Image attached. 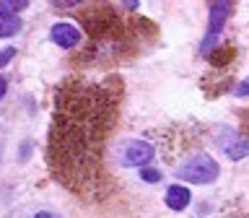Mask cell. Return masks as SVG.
<instances>
[{"instance_id": "cell-9", "label": "cell", "mask_w": 249, "mask_h": 218, "mask_svg": "<svg viewBox=\"0 0 249 218\" xmlns=\"http://www.w3.org/2000/svg\"><path fill=\"white\" fill-rule=\"evenodd\" d=\"M140 179H143L145 184H156V182H161V171L143 166V171H140Z\"/></svg>"}, {"instance_id": "cell-8", "label": "cell", "mask_w": 249, "mask_h": 218, "mask_svg": "<svg viewBox=\"0 0 249 218\" xmlns=\"http://www.w3.org/2000/svg\"><path fill=\"white\" fill-rule=\"evenodd\" d=\"M29 3L26 0H0V16H13L18 11H26Z\"/></svg>"}, {"instance_id": "cell-5", "label": "cell", "mask_w": 249, "mask_h": 218, "mask_svg": "<svg viewBox=\"0 0 249 218\" xmlns=\"http://www.w3.org/2000/svg\"><path fill=\"white\" fill-rule=\"evenodd\" d=\"M50 39L57 47H62V50H70V47H75V44H81V29L73 26V23H65V21H60V23H54V26L50 29Z\"/></svg>"}, {"instance_id": "cell-3", "label": "cell", "mask_w": 249, "mask_h": 218, "mask_svg": "<svg viewBox=\"0 0 249 218\" xmlns=\"http://www.w3.org/2000/svg\"><path fill=\"white\" fill-rule=\"evenodd\" d=\"M156 156V148L148 140H127L120 145V161L122 166L135 169V166H148L151 159Z\"/></svg>"}, {"instance_id": "cell-13", "label": "cell", "mask_w": 249, "mask_h": 218, "mask_svg": "<svg viewBox=\"0 0 249 218\" xmlns=\"http://www.w3.org/2000/svg\"><path fill=\"white\" fill-rule=\"evenodd\" d=\"M239 96H241V99L247 96V81H241V86H239Z\"/></svg>"}, {"instance_id": "cell-7", "label": "cell", "mask_w": 249, "mask_h": 218, "mask_svg": "<svg viewBox=\"0 0 249 218\" xmlns=\"http://www.w3.org/2000/svg\"><path fill=\"white\" fill-rule=\"evenodd\" d=\"M23 29V21L18 16H0V39L3 36H16Z\"/></svg>"}, {"instance_id": "cell-12", "label": "cell", "mask_w": 249, "mask_h": 218, "mask_svg": "<svg viewBox=\"0 0 249 218\" xmlns=\"http://www.w3.org/2000/svg\"><path fill=\"white\" fill-rule=\"evenodd\" d=\"M5 91H8V83H5V78L0 75V101H3V96H5Z\"/></svg>"}, {"instance_id": "cell-6", "label": "cell", "mask_w": 249, "mask_h": 218, "mask_svg": "<svg viewBox=\"0 0 249 218\" xmlns=\"http://www.w3.org/2000/svg\"><path fill=\"white\" fill-rule=\"evenodd\" d=\"M190 200H192V192H190V187L171 184L169 190H166V205H169L171 210H184L187 205H190Z\"/></svg>"}, {"instance_id": "cell-2", "label": "cell", "mask_w": 249, "mask_h": 218, "mask_svg": "<svg viewBox=\"0 0 249 218\" xmlns=\"http://www.w3.org/2000/svg\"><path fill=\"white\" fill-rule=\"evenodd\" d=\"M177 179H184V182H192V184H208V182H215L218 174H221V166H218L215 159L200 153V156H192L187 159V164L177 166Z\"/></svg>"}, {"instance_id": "cell-4", "label": "cell", "mask_w": 249, "mask_h": 218, "mask_svg": "<svg viewBox=\"0 0 249 218\" xmlns=\"http://www.w3.org/2000/svg\"><path fill=\"white\" fill-rule=\"evenodd\" d=\"M231 11H233L231 3H213V5H210L208 34H205V39H202V44H200L202 54H208V52H210V47H213V44L218 42V36L223 34V26H226V21H229Z\"/></svg>"}, {"instance_id": "cell-11", "label": "cell", "mask_w": 249, "mask_h": 218, "mask_svg": "<svg viewBox=\"0 0 249 218\" xmlns=\"http://www.w3.org/2000/svg\"><path fill=\"white\" fill-rule=\"evenodd\" d=\"M34 218H60V216H57V213H52V210H39Z\"/></svg>"}, {"instance_id": "cell-1", "label": "cell", "mask_w": 249, "mask_h": 218, "mask_svg": "<svg viewBox=\"0 0 249 218\" xmlns=\"http://www.w3.org/2000/svg\"><path fill=\"white\" fill-rule=\"evenodd\" d=\"M109 93L96 86H70L57 99L50 159L60 182L91 179L89 164L96 161V143L109 130Z\"/></svg>"}, {"instance_id": "cell-10", "label": "cell", "mask_w": 249, "mask_h": 218, "mask_svg": "<svg viewBox=\"0 0 249 218\" xmlns=\"http://www.w3.org/2000/svg\"><path fill=\"white\" fill-rule=\"evenodd\" d=\"M13 57H16V47H5V50H0V68H5Z\"/></svg>"}]
</instances>
